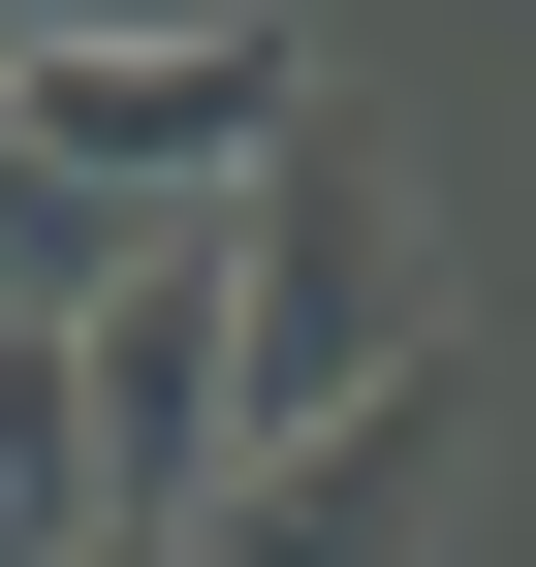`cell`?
<instances>
[{
    "mask_svg": "<svg viewBox=\"0 0 536 567\" xmlns=\"http://www.w3.org/2000/svg\"><path fill=\"white\" fill-rule=\"evenodd\" d=\"M379 379H442V221H411V158L316 95L285 158L221 189V473L252 442H348Z\"/></svg>",
    "mask_w": 536,
    "mask_h": 567,
    "instance_id": "cell-1",
    "label": "cell"
},
{
    "mask_svg": "<svg viewBox=\"0 0 536 567\" xmlns=\"http://www.w3.org/2000/svg\"><path fill=\"white\" fill-rule=\"evenodd\" d=\"M285 126H316V63H285V32H32V63H0V158L158 189V221H189V189H252Z\"/></svg>",
    "mask_w": 536,
    "mask_h": 567,
    "instance_id": "cell-2",
    "label": "cell"
},
{
    "mask_svg": "<svg viewBox=\"0 0 536 567\" xmlns=\"http://www.w3.org/2000/svg\"><path fill=\"white\" fill-rule=\"evenodd\" d=\"M442 473H474V442H442V379H379L348 442H252L221 505H189V567H442Z\"/></svg>",
    "mask_w": 536,
    "mask_h": 567,
    "instance_id": "cell-3",
    "label": "cell"
},
{
    "mask_svg": "<svg viewBox=\"0 0 536 567\" xmlns=\"http://www.w3.org/2000/svg\"><path fill=\"white\" fill-rule=\"evenodd\" d=\"M63 536H95V379L0 316V567H63Z\"/></svg>",
    "mask_w": 536,
    "mask_h": 567,
    "instance_id": "cell-4",
    "label": "cell"
},
{
    "mask_svg": "<svg viewBox=\"0 0 536 567\" xmlns=\"http://www.w3.org/2000/svg\"><path fill=\"white\" fill-rule=\"evenodd\" d=\"M63 567H189V536H63Z\"/></svg>",
    "mask_w": 536,
    "mask_h": 567,
    "instance_id": "cell-5",
    "label": "cell"
}]
</instances>
